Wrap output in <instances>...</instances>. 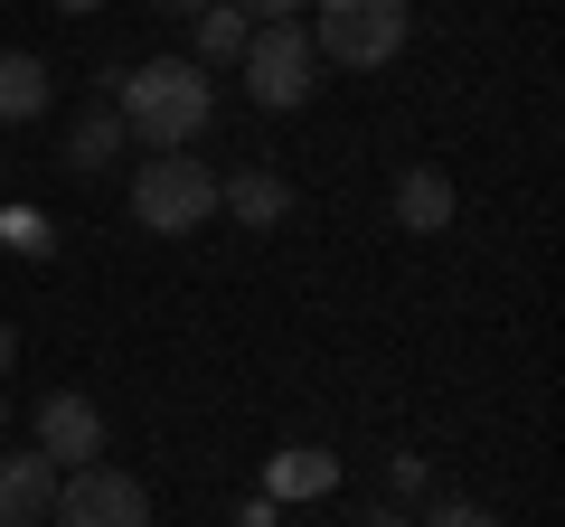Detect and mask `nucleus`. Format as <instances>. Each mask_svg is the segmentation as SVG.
I'll return each instance as SVG.
<instances>
[{
    "label": "nucleus",
    "instance_id": "7",
    "mask_svg": "<svg viewBox=\"0 0 565 527\" xmlns=\"http://www.w3.org/2000/svg\"><path fill=\"white\" fill-rule=\"evenodd\" d=\"M47 508H57V462L0 452V527H47Z\"/></svg>",
    "mask_w": 565,
    "mask_h": 527
},
{
    "label": "nucleus",
    "instance_id": "20",
    "mask_svg": "<svg viewBox=\"0 0 565 527\" xmlns=\"http://www.w3.org/2000/svg\"><path fill=\"white\" fill-rule=\"evenodd\" d=\"M47 10H66V20H95V10H104V0H47Z\"/></svg>",
    "mask_w": 565,
    "mask_h": 527
},
{
    "label": "nucleus",
    "instance_id": "9",
    "mask_svg": "<svg viewBox=\"0 0 565 527\" xmlns=\"http://www.w3.org/2000/svg\"><path fill=\"white\" fill-rule=\"evenodd\" d=\"M396 226L405 236H444L452 226V180L444 170H396Z\"/></svg>",
    "mask_w": 565,
    "mask_h": 527
},
{
    "label": "nucleus",
    "instance_id": "17",
    "mask_svg": "<svg viewBox=\"0 0 565 527\" xmlns=\"http://www.w3.org/2000/svg\"><path fill=\"white\" fill-rule=\"evenodd\" d=\"M236 10H245V20H302L311 0H236Z\"/></svg>",
    "mask_w": 565,
    "mask_h": 527
},
{
    "label": "nucleus",
    "instance_id": "18",
    "mask_svg": "<svg viewBox=\"0 0 565 527\" xmlns=\"http://www.w3.org/2000/svg\"><path fill=\"white\" fill-rule=\"evenodd\" d=\"M359 527H415V518H405V508H386V499H377V508H359Z\"/></svg>",
    "mask_w": 565,
    "mask_h": 527
},
{
    "label": "nucleus",
    "instance_id": "21",
    "mask_svg": "<svg viewBox=\"0 0 565 527\" xmlns=\"http://www.w3.org/2000/svg\"><path fill=\"white\" fill-rule=\"evenodd\" d=\"M236 527H274V508H264V499H255V508H236Z\"/></svg>",
    "mask_w": 565,
    "mask_h": 527
},
{
    "label": "nucleus",
    "instance_id": "2",
    "mask_svg": "<svg viewBox=\"0 0 565 527\" xmlns=\"http://www.w3.org/2000/svg\"><path fill=\"white\" fill-rule=\"evenodd\" d=\"M132 217L151 226V236H199V226L217 217V170H207L199 151H151V161L132 170Z\"/></svg>",
    "mask_w": 565,
    "mask_h": 527
},
{
    "label": "nucleus",
    "instance_id": "1",
    "mask_svg": "<svg viewBox=\"0 0 565 527\" xmlns=\"http://www.w3.org/2000/svg\"><path fill=\"white\" fill-rule=\"evenodd\" d=\"M114 114L141 151H189L217 114V85L199 57H151V66H114Z\"/></svg>",
    "mask_w": 565,
    "mask_h": 527
},
{
    "label": "nucleus",
    "instance_id": "11",
    "mask_svg": "<svg viewBox=\"0 0 565 527\" xmlns=\"http://www.w3.org/2000/svg\"><path fill=\"white\" fill-rule=\"evenodd\" d=\"M47 95H57V85H47V66L29 57V47H0V122H39Z\"/></svg>",
    "mask_w": 565,
    "mask_h": 527
},
{
    "label": "nucleus",
    "instance_id": "22",
    "mask_svg": "<svg viewBox=\"0 0 565 527\" xmlns=\"http://www.w3.org/2000/svg\"><path fill=\"white\" fill-rule=\"evenodd\" d=\"M161 10H180V20H199V10H207V0H161Z\"/></svg>",
    "mask_w": 565,
    "mask_h": 527
},
{
    "label": "nucleus",
    "instance_id": "15",
    "mask_svg": "<svg viewBox=\"0 0 565 527\" xmlns=\"http://www.w3.org/2000/svg\"><path fill=\"white\" fill-rule=\"evenodd\" d=\"M415 527H500V508H481V499H434Z\"/></svg>",
    "mask_w": 565,
    "mask_h": 527
},
{
    "label": "nucleus",
    "instance_id": "8",
    "mask_svg": "<svg viewBox=\"0 0 565 527\" xmlns=\"http://www.w3.org/2000/svg\"><path fill=\"white\" fill-rule=\"evenodd\" d=\"M122 142H132V132H122V114H114V104H95V114L66 122V170H76V180H104Z\"/></svg>",
    "mask_w": 565,
    "mask_h": 527
},
{
    "label": "nucleus",
    "instance_id": "10",
    "mask_svg": "<svg viewBox=\"0 0 565 527\" xmlns=\"http://www.w3.org/2000/svg\"><path fill=\"white\" fill-rule=\"evenodd\" d=\"M217 207L236 226H282L292 217V189H282L274 170H236V180H217Z\"/></svg>",
    "mask_w": 565,
    "mask_h": 527
},
{
    "label": "nucleus",
    "instance_id": "3",
    "mask_svg": "<svg viewBox=\"0 0 565 527\" xmlns=\"http://www.w3.org/2000/svg\"><path fill=\"white\" fill-rule=\"evenodd\" d=\"M245 95L264 104V114H302L311 95H321V57H311V29L302 20H255V39H245Z\"/></svg>",
    "mask_w": 565,
    "mask_h": 527
},
{
    "label": "nucleus",
    "instance_id": "12",
    "mask_svg": "<svg viewBox=\"0 0 565 527\" xmlns=\"http://www.w3.org/2000/svg\"><path fill=\"white\" fill-rule=\"evenodd\" d=\"M189 29H199V66H236V57H245V39H255V20H245L236 0H207Z\"/></svg>",
    "mask_w": 565,
    "mask_h": 527
},
{
    "label": "nucleus",
    "instance_id": "23",
    "mask_svg": "<svg viewBox=\"0 0 565 527\" xmlns=\"http://www.w3.org/2000/svg\"><path fill=\"white\" fill-rule=\"evenodd\" d=\"M0 424H10V396H0Z\"/></svg>",
    "mask_w": 565,
    "mask_h": 527
},
{
    "label": "nucleus",
    "instance_id": "4",
    "mask_svg": "<svg viewBox=\"0 0 565 527\" xmlns=\"http://www.w3.org/2000/svg\"><path fill=\"white\" fill-rule=\"evenodd\" d=\"M321 20H311V57H330V66H386L405 47V29H415V10L405 0H311Z\"/></svg>",
    "mask_w": 565,
    "mask_h": 527
},
{
    "label": "nucleus",
    "instance_id": "16",
    "mask_svg": "<svg viewBox=\"0 0 565 527\" xmlns=\"http://www.w3.org/2000/svg\"><path fill=\"white\" fill-rule=\"evenodd\" d=\"M386 490H405V499L424 490V462H415V452H396V462H386Z\"/></svg>",
    "mask_w": 565,
    "mask_h": 527
},
{
    "label": "nucleus",
    "instance_id": "14",
    "mask_svg": "<svg viewBox=\"0 0 565 527\" xmlns=\"http://www.w3.org/2000/svg\"><path fill=\"white\" fill-rule=\"evenodd\" d=\"M0 245H10V255H47V245H57V226H47L39 207H0Z\"/></svg>",
    "mask_w": 565,
    "mask_h": 527
},
{
    "label": "nucleus",
    "instance_id": "6",
    "mask_svg": "<svg viewBox=\"0 0 565 527\" xmlns=\"http://www.w3.org/2000/svg\"><path fill=\"white\" fill-rule=\"evenodd\" d=\"M39 452L57 471H85L104 452V406H95V396H47V406H39Z\"/></svg>",
    "mask_w": 565,
    "mask_h": 527
},
{
    "label": "nucleus",
    "instance_id": "19",
    "mask_svg": "<svg viewBox=\"0 0 565 527\" xmlns=\"http://www.w3.org/2000/svg\"><path fill=\"white\" fill-rule=\"evenodd\" d=\"M10 358H20V330H10V321H0V377H10Z\"/></svg>",
    "mask_w": 565,
    "mask_h": 527
},
{
    "label": "nucleus",
    "instance_id": "5",
    "mask_svg": "<svg viewBox=\"0 0 565 527\" xmlns=\"http://www.w3.org/2000/svg\"><path fill=\"white\" fill-rule=\"evenodd\" d=\"M47 527H151V490H141L132 471H114V462H85V471L57 481Z\"/></svg>",
    "mask_w": 565,
    "mask_h": 527
},
{
    "label": "nucleus",
    "instance_id": "13",
    "mask_svg": "<svg viewBox=\"0 0 565 527\" xmlns=\"http://www.w3.org/2000/svg\"><path fill=\"white\" fill-rule=\"evenodd\" d=\"M330 481H340L330 452H292V462H274V490H282V499H321Z\"/></svg>",
    "mask_w": 565,
    "mask_h": 527
}]
</instances>
